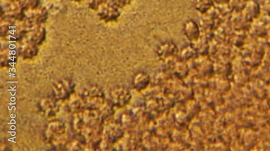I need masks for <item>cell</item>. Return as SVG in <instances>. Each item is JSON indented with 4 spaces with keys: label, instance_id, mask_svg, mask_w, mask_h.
<instances>
[{
    "label": "cell",
    "instance_id": "obj_7",
    "mask_svg": "<svg viewBox=\"0 0 270 151\" xmlns=\"http://www.w3.org/2000/svg\"><path fill=\"white\" fill-rule=\"evenodd\" d=\"M249 0H231V7L236 13H242Z\"/></svg>",
    "mask_w": 270,
    "mask_h": 151
},
{
    "label": "cell",
    "instance_id": "obj_6",
    "mask_svg": "<svg viewBox=\"0 0 270 151\" xmlns=\"http://www.w3.org/2000/svg\"><path fill=\"white\" fill-rule=\"evenodd\" d=\"M213 0H193L195 9L202 14L208 13L213 7Z\"/></svg>",
    "mask_w": 270,
    "mask_h": 151
},
{
    "label": "cell",
    "instance_id": "obj_9",
    "mask_svg": "<svg viewBox=\"0 0 270 151\" xmlns=\"http://www.w3.org/2000/svg\"><path fill=\"white\" fill-rule=\"evenodd\" d=\"M261 7L264 14L270 17V0H263Z\"/></svg>",
    "mask_w": 270,
    "mask_h": 151
},
{
    "label": "cell",
    "instance_id": "obj_8",
    "mask_svg": "<svg viewBox=\"0 0 270 151\" xmlns=\"http://www.w3.org/2000/svg\"><path fill=\"white\" fill-rule=\"evenodd\" d=\"M131 1L132 0H112V3L119 9L127 6Z\"/></svg>",
    "mask_w": 270,
    "mask_h": 151
},
{
    "label": "cell",
    "instance_id": "obj_10",
    "mask_svg": "<svg viewBox=\"0 0 270 151\" xmlns=\"http://www.w3.org/2000/svg\"><path fill=\"white\" fill-rule=\"evenodd\" d=\"M105 3L106 0H91L90 2V7L92 9H98Z\"/></svg>",
    "mask_w": 270,
    "mask_h": 151
},
{
    "label": "cell",
    "instance_id": "obj_3",
    "mask_svg": "<svg viewBox=\"0 0 270 151\" xmlns=\"http://www.w3.org/2000/svg\"><path fill=\"white\" fill-rule=\"evenodd\" d=\"M261 11V5L256 0H249L242 15L247 22H251L259 18Z\"/></svg>",
    "mask_w": 270,
    "mask_h": 151
},
{
    "label": "cell",
    "instance_id": "obj_12",
    "mask_svg": "<svg viewBox=\"0 0 270 151\" xmlns=\"http://www.w3.org/2000/svg\"><path fill=\"white\" fill-rule=\"evenodd\" d=\"M74 1H81V0H74Z\"/></svg>",
    "mask_w": 270,
    "mask_h": 151
},
{
    "label": "cell",
    "instance_id": "obj_4",
    "mask_svg": "<svg viewBox=\"0 0 270 151\" xmlns=\"http://www.w3.org/2000/svg\"><path fill=\"white\" fill-rule=\"evenodd\" d=\"M183 32L185 37L191 42H197L200 39V26L193 20H187L183 25Z\"/></svg>",
    "mask_w": 270,
    "mask_h": 151
},
{
    "label": "cell",
    "instance_id": "obj_5",
    "mask_svg": "<svg viewBox=\"0 0 270 151\" xmlns=\"http://www.w3.org/2000/svg\"><path fill=\"white\" fill-rule=\"evenodd\" d=\"M150 84V77L143 72L135 74L133 79V85L135 89L141 91L145 89Z\"/></svg>",
    "mask_w": 270,
    "mask_h": 151
},
{
    "label": "cell",
    "instance_id": "obj_1",
    "mask_svg": "<svg viewBox=\"0 0 270 151\" xmlns=\"http://www.w3.org/2000/svg\"><path fill=\"white\" fill-rule=\"evenodd\" d=\"M156 53L159 58L163 61H166L177 56L179 49L173 42L165 41L158 45Z\"/></svg>",
    "mask_w": 270,
    "mask_h": 151
},
{
    "label": "cell",
    "instance_id": "obj_11",
    "mask_svg": "<svg viewBox=\"0 0 270 151\" xmlns=\"http://www.w3.org/2000/svg\"><path fill=\"white\" fill-rule=\"evenodd\" d=\"M231 0H213L214 3L217 5H225L230 3Z\"/></svg>",
    "mask_w": 270,
    "mask_h": 151
},
{
    "label": "cell",
    "instance_id": "obj_2",
    "mask_svg": "<svg viewBox=\"0 0 270 151\" xmlns=\"http://www.w3.org/2000/svg\"><path fill=\"white\" fill-rule=\"evenodd\" d=\"M98 15L102 20L110 22L117 21L120 17L119 8L113 3H105L100 7Z\"/></svg>",
    "mask_w": 270,
    "mask_h": 151
}]
</instances>
